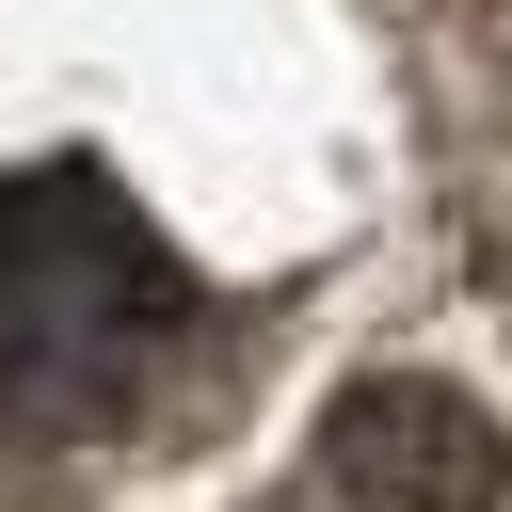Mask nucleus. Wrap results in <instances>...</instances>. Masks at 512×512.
<instances>
[{
  "instance_id": "nucleus-1",
  "label": "nucleus",
  "mask_w": 512,
  "mask_h": 512,
  "mask_svg": "<svg viewBox=\"0 0 512 512\" xmlns=\"http://www.w3.org/2000/svg\"><path fill=\"white\" fill-rule=\"evenodd\" d=\"M192 336H208L192 256L96 160H16L0 176V432L16 448L128 432L192 368Z\"/></svg>"
},
{
  "instance_id": "nucleus-2",
  "label": "nucleus",
  "mask_w": 512,
  "mask_h": 512,
  "mask_svg": "<svg viewBox=\"0 0 512 512\" xmlns=\"http://www.w3.org/2000/svg\"><path fill=\"white\" fill-rule=\"evenodd\" d=\"M304 496L320 512H512V432L448 368H368V384H336Z\"/></svg>"
}]
</instances>
